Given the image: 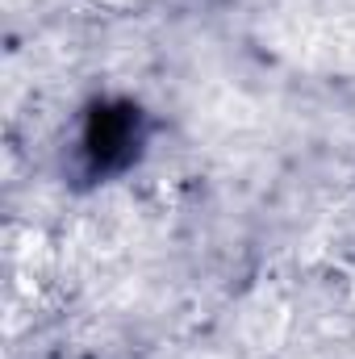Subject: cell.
I'll use <instances>...</instances> for the list:
<instances>
[{"label":"cell","mask_w":355,"mask_h":359,"mask_svg":"<svg viewBox=\"0 0 355 359\" xmlns=\"http://www.w3.org/2000/svg\"><path fill=\"white\" fill-rule=\"evenodd\" d=\"M147 142H151V117H147V109L138 100L96 96L80 113L67 172L84 188L109 184V180L126 176L147 155Z\"/></svg>","instance_id":"6da1fadb"}]
</instances>
